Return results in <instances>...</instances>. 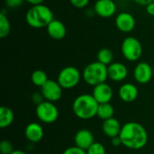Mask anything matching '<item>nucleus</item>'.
Returning <instances> with one entry per match:
<instances>
[{
	"mask_svg": "<svg viewBox=\"0 0 154 154\" xmlns=\"http://www.w3.org/2000/svg\"><path fill=\"white\" fill-rule=\"evenodd\" d=\"M87 154H106L104 144L98 142H95L87 151Z\"/></svg>",
	"mask_w": 154,
	"mask_h": 154,
	"instance_id": "obj_24",
	"label": "nucleus"
},
{
	"mask_svg": "<svg viewBox=\"0 0 154 154\" xmlns=\"http://www.w3.org/2000/svg\"><path fill=\"white\" fill-rule=\"evenodd\" d=\"M108 79L114 82H123L128 77V69L122 62L114 61L107 66Z\"/></svg>",
	"mask_w": 154,
	"mask_h": 154,
	"instance_id": "obj_13",
	"label": "nucleus"
},
{
	"mask_svg": "<svg viewBox=\"0 0 154 154\" xmlns=\"http://www.w3.org/2000/svg\"><path fill=\"white\" fill-rule=\"evenodd\" d=\"M153 0H134V2L139 5L142 6H147L150 3H152Z\"/></svg>",
	"mask_w": 154,
	"mask_h": 154,
	"instance_id": "obj_32",
	"label": "nucleus"
},
{
	"mask_svg": "<svg viewBox=\"0 0 154 154\" xmlns=\"http://www.w3.org/2000/svg\"><path fill=\"white\" fill-rule=\"evenodd\" d=\"M24 2L32 5H42L43 4L44 0H24Z\"/></svg>",
	"mask_w": 154,
	"mask_h": 154,
	"instance_id": "obj_33",
	"label": "nucleus"
},
{
	"mask_svg": "<svg viewBox=\"0 0 154 154\" xmlns=\"http://www.w3.org/2000/svg\"><path fill=\"white\" fill-rule=\"evenodd\" d=\"M53 19V12L49 6L43 4L32 5L25 14L26 23L35 29L46 28Z\"/></svg>",
	"mask_w": 154,
	"mask_h": 154,
	"instance_id": "obj_3",
	"label": "nucleus"
},
{
	"mask_svg": "<svg viewBox=\"0 0 154 154\" xmlns=\"http://www.w3.org/2000/svg\"><path fill=\"white\" fill-rule=\"evenodd\" d=\"M95 143V136L93 133L88 129L79 130L74 136L75 146L87 151Z\"/></svg>",
	"mask_w": 154,
	"mask_h": 154,
	"instance_id": "obj_15",
	"label": "nucleus"
},
{
	"mask_svg": "<svg viewBox=\"0 0 154 154\" xmlns=\"http://www.w3.org/2000/svg\"><path fill=\"white\" fill-rule=\"evenodd\" d=\"M151 154H154V152H152V153H151Z\"/></svg>",
	"mask_w": 154,
	"mask_h": 154,
	"instance_id": "obj_37",
	"label": "nucleus"
},
{
	"mask_svg": "<svg viewBox=\"0 0 154 154\" xmlns=\"http://www.w3.org/2000/svg\"><path fill=\"white\" fill-rule=\"evenodd\" d=\"M35 115L40 122L50 125L55 123L59 118V109L57 106L50 101H43L42 104L36 106Z\"/></svg>",
	"mask_w": 154,
	"mask_h": 154,
	"instance_id": "obj_7",
	"label": "nucleus"
},
{
	"mask_svg": "<svg viewBox=\"0 0 154 154\" xmlns=\"http://www.w3.org/2000/svg\"><path fill=\"white\" fill-rule=\"evenodd\" d=\"M152 29H153V32H154V22H153V24H152Z\"/></svg>",
	"mask_w": 154,
	"mask_h": 154,
	"instance_id": "obj_35",
	"label": "nucleus"
},
{
	"mask_svg": "<svg viewBox=\"0 0 154 154\" xmlns=\"http://www.w3.org/2000/svg\"><path fill=\"white\" fill-rule=\"evenodd\" d=\"M69 1L72 6L79 8V9H82V8L87 7L90 2V0H69Z\"/></svg>",
	"mask_w": 154,
	"mask_h": 154,
	"instance_id": "obj_26",
	"label": "nucleus"
},
{
	"mask_svg": "<svg viewBox=\"0 0 154 154\" xmlns=\"http://www.w3.org/2000/svg\"><path fill=\"white\" fill-rule=\"evenodd\" d=\"M98 105L92 94H81L73 100L72 111L79 119L90 120L97 116Z\"/></svg>",
	"mask_w": 154,
	"mask_h": 154,
	"instance_id": "obj_2",
	"label": "nucleus"
},
{
	"mask_svg": "<svg viewBox=\"0 0 154 154\" xmlns=\"http://www.w3.org/2000/svg\"><path fill=\"white\" fill-rule=\"evenodd\" d=\"M40 91L46 101H50L52 103L59 101L63 94V88H61V86L57 80L53 79H49L41 88Z\"/></svg>",
	"mask_w": 154,
	"mask_h": 154,
	"instance_id": "obj_8",
	"label": "nucleus"
},
{
	"mask_svg": "<svg viewBox=\"0 0 154 154\" xmlns=\"http://www.w3.org/2000/svg\"><path fill=\"white\" fill-rule=\"evenodd\" d=\"M24 136L32 143H37L43 139L44 129L42 125L36 122L28 124L24 128Z\"/></svg>",
	"mask_w": 154,
	"mask_h": 154,
	"instance_id": "obj_14",
	"label": "nucleus"
},
{
	"mask_svg": "<svg viewBox=\"0 0 154 154\" xmlns=\"http://www.w3.org/2000/svg\"><path fill=\"white\" fill-rule=\"evenodd\" d=\"M122 127L123 125H121L119 120L115 117L105 120L103 121V124H102L103 134L110 139L119 136Z\"/></svg>",
	"mask_w": 154,
	"mask_h": 154,
	"instance_id": "obj_18",
	"label": "nucleus"
},
{
	"mask_svg": "<svg viewBox=\"0 0 154 154\" xmlns=\"http://www.w3.org/2000/svg\"><path fill=\"white\" fill-rule=\"evenodd\" d=\"M97 60L100 63L106 66H109L114 62V53L108 48H102L97 51Z\"/></svg>",
	"mask_w": 154,
	"mask_h": 154,
	"instance_id": "obj_21",
	"label": "nucleus"
},
{
	"mask_svg": "<svg viewBox=\"0 0 154 154\" xmlns=\"http://www.w3.org/2000/svg\"><path fill=\"white\" fill-rule=\"evenodd\" d=\"M31 80L34 86L39 87L41 88L49 80V79H48V76L45 71H43L42 69H36L32 73Z\"/></svg>",
	"mask_w": 154,
	"mask_h": 154,
	"instance_id": "obj_22",
	"label": "nucleus"
},
{
	"mask_svg": "<svg viewBox=\"0 0 154 154\" xmlns=\"http://www.w3.org/2000/svg\"><path fill=\"white\" fill-rule=\"evenodd\" d=\"M11 32V23L4 12L0 14V38H6Z\"/></svg>",
	"mask_w": 154,
	"mask_h": 154,
	"instance_id": "obj_23",
	"label": "nucleus"
},
{
	"mask_svg": "<svg viewBox=\"0 0 154 154\" xmlns=\"http://www.w3.org/2000/svg\"><path fill=\"white\" fill-rule=\"evenodd\" d=\"M133 75L134 80L138 84H148L153 79V69L148 62L141 61L134 67Z\"/></svg>",
	"mask_w": 154,
	"mask_h": 154,
	"instance_id": "obj_9",
	"label": "nucleus"
},
{
	"mask_svg": "<svg viewBox=\"0 0 154 154\" xmlns=\"http://www.w3.org/2000/svg\"><path fill=\"white\" fill-rule=\"evenodd\" d=\"M14 121V114L13 110L7 106L0 108V127L2 129L9 127Z\"/></svg>",
	"mask_w": 154,
	"mask_h": 154,
	"instance_id": "obj_19",
	"label": "nucleus"
},
{
	"mask_svg": "<svg viewBox=\"0 0 154 154\" xmlns=\"http://www.w3.org/2000/svg\"><path fill=\"white\" fill-rule=\"evenodd\" d=\"M152 69H153V79H154V66L152 67Z\"/></svg>",
	"mask_w": 154,
	"mask_h": 154,
	"instance_id": "obj_36",
	"label": "nucleus"
},
{
	"mask_svg": "<svg viewBox=\"0 0 154 154\" xmlns=\"http://www.w3.org/2000/svg\"><path fill=\"white\" fill-rule=\"evenodd\" d=\"M32 103H33V104L35 105V106H36L42 104L43 101H45V99H44L42 94L41 91H40V92H34V93L32 94Z\"/></svg>",
	"mask_w": 154,
	"mask_h": 154,
	"instance_id": "obj_28",
	"label": "nucleus"
},
{
	"mask_svg": "<svg viewBox=\"0 0 154 154\" xmlns=\"http://www.w3.org/2000/svg\"><path fill=\"white\" fill-rule=\"evenodd\" d=\"M92 95L98 104H106L111 102L114 96V91L108 83L104 82L93 87Z\"/></svg>",
	"mask_w": 154,
	"mask_h": 154,
	"instance_id": "obj_12",
	"label": "nucleus"
},
{
	"mask_svg": "<svg viewBox=\"0 0 154 154\" xmlns=\"http://www.w3.org/2000/svg\"><path fill=\"white\" fill-rule=\"evenodd\" d=\"M11 154H28L27 152L22 151V150H14Z\"/></svg>",
	"mask_w": 154,
	"mask_h": 154,
	"instance_id": "obj_34",
	"label": "nucleus"
},
{
	"mask_svg": "<svg viewBox=\"0 0 154 154\" xmlns=\"http://www.w3.org/2000/svg\"><path fill=\"white\" fill-rule=\"evenodd\" d=\"M115 24L120 32L129 33L135 28L136 21L132 14L128 12H121L116 15Z\"/></svg>",
	"mask_w": 154,
	"mask_h": 154,
	"instance_id": "obj_10",
	"label": "nucleus"
},
{
	"mask_svg": "<svg viewBox=\"0 0 154 154\" xmlns=\"http://www.w3.org/2000/svg\"><path fill=\"white\" fill-rule=\"evenodd\" d=\"M82 79V72L74 66H67L60 69L57 81L63 89H72L76 88Z\"/></svg>",
	"mask_w": 154,
	"mask_h": 154,
	"instance_id": "obj_5",
	"label": "nucleus"
},
{
	"mask_svg": "<svg viewBox=\"0 0 154 154\" xmlns=\"http://www.w3.org/2000/svg\"><path fill=\"white\" fill-rule=\"evenodd\" d=\"M121 52L126 60L135 62L139 60L143 55V45L137 38L127 36L122 42Z\"/></svg>",
	"mask_w": 154,
	"mask_h": 154,
	"instance_id": "obj_6",
	"label": "nucleus"
},
{
	"mask_svg": "<svg viewBox=\"0 0 154 154\" xmlns=\"http://www.w3.org/2000/svg\"><path fill=\"white\" fill-rule=\"evenodd\" d=\"M111 144L114 146V147H119L122 145V142H121V139L119 136L117 137H115V138H112L111 139Z\"/></svg>",
	"mask_w": 154,
	"mask_h": 154,
	"instance_id": "obj_31",
	"label": "nucleus"
},
{
	"mask_svg": "<svg viewBox=\"0 0 154 154\" xmlns=\"http://www.w3.org/2000/svg\"><path fill=\"white\" fill-rule=\"evenodd\" d=\"M138 88L133 83H124L118 89V97L125 103H132L138 97Z\"/></svg>",
	"mask_w": 154,
	"mask_h": 154,
	"instance_id": "obj_16",
	"label": "nucleus"
},
{
	"mask_svg": "<svg viewBox=\"0 0 154 154\" xmlns=\"http://www.w3.org/2000/svg\"><path fill=\"white\" fill-rule=\"evenodd\" d=\"M93 10L99 17L110 18L116 14V4L114 0H97Z\"/></svg>",
	"mask_w": 154,
	"mask_h": 154,
	"instance_id": "obj_11",
	"label": "nucleus"
},
{
	"mask_svg": "<svg viewBox=\"0 0 154 154\" xmlns=\"http://www.w3.org/2000/svg\"><path fill=\"white\" fill-rule=\"evenodd\" d=\"M24 2V0H5V4L8 8L14 9V8H17L20 5H23V3Z\"/></svg>",
	"mask_w": 154,
	"mask_h": 154,
	"instance_id": "obj_29",
	"label": "nucleus"
},
{
	"mask_svg": "<svg viewBox=\"0 0 154 154\" xmlns=\"http://www.w3.org/2000/svg\"><path fill=\"white\" fill-rule=\"evenodd\" d=\"M146 8V12L149 15L154 16V2L152 1V3H150L147 6H145Z\"/></svg>",
	"mask_w": 154,
	"mask_h": 154,
	"instance_id": "obj_30",
	"label": "nucleus"
},
{
	"mask_svg": "<svg viewBox=\"0 0 154 154\" xmlns=\"http://www.w3.org/2000/svg\"><path fill=\"white\" fill-rule=\"evenodd\" d=\"M62 154H87V152H86V151L74 145V146H70V147H68L67 149H65Z\"/></svg>",
	"mask_w": 154,
	"mask_h": 154,
	"instance_id": "obj_27",
	"label": "nucleus"
},
{
	"mask_svg": "<svg viewBox=\"0 0 154 154\" xmlns=\"http://www.w3.org/2000/svg\"><path fill=\"white\" fill-rule=\"evenodd\" d=\"M153 2H154V0H153Z\"/></svg>",
	"mask_w": 154,
	"mask_h": 154,
	"instance_id": "obj_38",
	"label": "nucleus"
},
{
	"mask_svg": "<svg viewBox=\"0 0 154 154\" xmlns=\"http://www.w3.org/2000/svg\"><path fill=\"white\" fill-rule=\"evenodd\" d=\"M119 137L123 146L134 151L143 149L149 139L144 126L137 122H127L123 125Z\"/></svg>",
	"mask_w": 154,
	"mask_h": 154,
	"instance_id": "obj_1",
	"label": "nucleus"
},
{
	"mask_svg": "<svg viewBox=\"0 0 154 154\" xmlns=\"http://www.w3.org/2000/svg\"><path fill=\"white\" fill-rule=\"evenodd\" d=\"M48 35L53 40H62L67 34L66 25L58 19H53L46 27Z\"/></svg>",
	"mask_w": 154,
	"mask_h": 154,
	"instance_id": "obj_17",
	"label": "nucleus"
},
{
	"mask_svg": "<svg viewBox=\"0 0 154 154\" xmlns=\"http://www.w3.org/2000/svg\"><path fill=\"white\" fill-rule=\"evenodd\" d=\"M14 151V146L8 140H3L0 143V152L2 154H11Z\"/></svg>",
	"mask_w": 154,
	"mask_h": 154,
	"instance_id": "obj_25",
	"label": "nucleus"
},
{
	"mask_svg": "<svg viewBox=\"0 0 154 154\" xmlns=\"http://www.w3.org/2000/svg\"><path fill=\"white\" fill-rule=\"evenodd\" d=\"M114 115H115V107L110 103L99 104L98 105L97 116L99 119L105 121V120H107L109 118L114 117Z\"/></svg>",
	"mask_w": 154,
	"mask_h": 154,
	"instance_id": "obj_20",
	"label": "nucleus"
},
{
	"mask_svg": "<svg viewBox=\"0 0 154 154\" xmlns=\"http://www.w3.org/2000/svg\"><path fill=\"white\" fill-rule=\"evenodd\" d=\"M107 79V66L97 60L88 64L82 71V79L91 87L106 82Z\"/></svg>",
	"mask_w": 154,
	"mask_h": 154,
	"instance_id": "obj_4",
	"label": "nucleus"
}]
</instances>
